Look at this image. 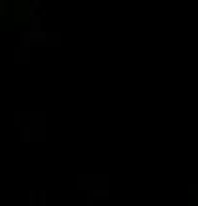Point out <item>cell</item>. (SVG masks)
Returning a JSON list of instances; mask_svg holds the SVG:
<instances>
[{
	"mask_svg": "<svg viewBox=\"0 0 198 206\" xmlns=\"http://www.w3.org/2000/svg\"><path fill=\"white\" fill-rule=\"evenodd\" d=\"M52 38V34L48 32H42V30H28V32H22L20 34V46L24 48H32L36 44H46Z\"/></svg>",
	"mask_w": 198,
	"mask_h": 206,
	"instance_id": "obj_1",
	"label": "cell"
},
{
	"mask_svg": "<svg viewBox=\"0 0 198 206\" xmlns=\"http://www.w3.org/2000/svg\"><path fill=\"white\" fill-rule=\"evenodd\" d=\"M28 56H30V48L20 46V48L14 50V60H16V62H28Z\"/></svg>",
	"mask_w": 198,
	"mask_h": 206,
	"instance_id": "obj_2",
	"label": "cell"
},
{
	"mask_svg": "<svg viewBox=\"0 0 198 206\" xmlns=\"http://www.w3.org/2000/svg\"><path fill=\"white\" fill-rule=\"evenodd\" d=\"M42 16L44 14H34V16H30V30H42Z\"/></svg>",
	"mask_w": 198,
	"mask_h": 206,
	"instance_id": "obj_3",
	"label": "cell"
},
{
	"mask_svg": "<svg viewBox=\"0 0 198 206\" xmlns=\"http://www.w3.org/2000/svg\"><path fill=\"white\" fill-rule=\"evenodd\" d=\"M32 133H34V131H32V127H30V125H26V127L20 129V139H22L24 143L32 141Z\"/></svg>",
	"mask_w": 198,
	"mask_h": 206,
	"instance_id": "obj_4",
	"label": "cell"
},
{
	"mask_svg": "<svg viewBox=\"0 0 198 206\" xmlns=\"http://www.w3.org/2000/svg\"><path fill=\"white\" fill-rule=\"evenodd\" d=\"M40 8H42V0H30V4H28V16H34Z\"/></svg>",
	"mask_w": 198,
	"mask_h": 206,
	"instance_id": "obj_5",
	"label": "cell"
},
{
	"mask_svg": "<svg viewBox=\"0 0 198 206\" xmlns=\"http://www.w3.org/2000/svg\"><path fill=\"white\" fill-rule=\"evenodd\" d=\"M36 202V192H30V204Z\"/></svg>",
	"mask_w": 198,
	"mask_h": 206,
	"instance_id": "obj_6",
	"label": "cell"
},
{
	"mask_svg": "<svg viewBox=\"0 0 198 206\" xmlns=\"http://www.w3.org/2000/svg\"><path fill=\"white\" fill-rule=\"evenodd\" d=\"M40 202H42V204L46 202V192H40Z\"/></svg>",
	"mask_w": 198,
	"mask_h": 206,
	"instance_id": "obj_7",
	"label": "cell"
}]
</instances>
